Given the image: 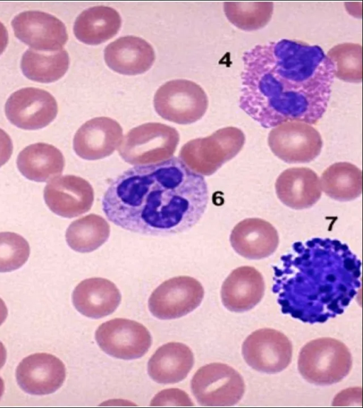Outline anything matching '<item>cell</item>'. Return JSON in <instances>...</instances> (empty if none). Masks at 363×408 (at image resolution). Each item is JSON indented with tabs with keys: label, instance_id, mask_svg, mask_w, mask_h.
<instances>
[{
	"label": "cell",
	"instance_id": "6da1fadb",
	"mask_svg": "<svg viewBox=\"0 0 363 408\" xmlns=\"http://www.w3.org/2000/svg\"><path fill=\"white\" fill-rule=\"evenodd\" d=\"M242 64L239 106L262 127L322 118L334 75L319 45L289 39L258 44L243 53Z\"/></svg>",
	"mask_w": 363,
	"mask_h": 408
},
{
	"label": "cell",
	"instance_id": "7a4b0ae2",
	"mask_svg": "<svg viewBox=\"0 0 363 408\" xmlns=\"http://www.w3.org/2000/svg\"><path fill=\"white\" fill-rule=\"evenodd\" d=\"M208 202L203 176L173 157L125 171L111 181L101 203L107 219L119 227L167 236L194 227Z\"/></svg>",
	"mask_w": 363,
	"mask_h": 408
},
{
	"label": "cell",
	"instance_id": "3957f363",
	"mask_svg": "<svg viewBox=\"0 0 363 408\" xmlns=\"http://www.w3.org/2000/svg\"><path fill=\"white\" fill-rule=\"evenodd\" d=\"M273 269V290L283 312L306 322L340 314L360 288L359 259L335 239L294 242Z\"/></svg>",
	"mask_w": 363,
	"mask_h": 408
},
{
	"label": "cell",
	"instance_id": "277c9868",
	"mask_svg": "<svg viewBox=\"0 0 363 408\" xmlns=\"http://www.w3.org/2000/svg\"><path fill=\"white\" fill-rule=\"evenodd\" d=\"M352 355L342 341L331 337L310 341L301 349L298 369L310 383L329 385L340 382L350 372Z\"/></svg>",
	"mask_w": 363,
	"mask_h": 408
},
{
	"label": "cell",
	"instance_id": "5b68a950",
	"mask_svg": "<svg viewBox=\"0 0 363 408\" xmlns=\"http://www.w3.org/2000/svg\"><path fill=\"white\" fill-rule=\"evenodd\" d=\"M245 142V136L240 128H223L209 136L187 142L180 149L179 159L196 174L211 176L234 158Z\"/></svg>",
	"mask_w": 363,
	"mask_h": 408
},
{
	"label": "cell",
	"instance_id": "8992f818",
	"mask_svg": "<svg viewBox=\"0 0 363 408\" xmlns=\"http://www.w3.org/2000/svg\"><path fill=\"white\" fill-rule=\"evenodd\" d=\"M179 141L177 129L160 123H147L125 134L118 147L121 157L133 165H148L169 159Z\"/></svg>",
	"mask_w": 363,
	"mask_h": 408
},
{
	"label": "cell",
	"instance_id": "52a82bcc",
	"mask_svg": "<svg viewBox=\"0 0 363 408\" xmlns=\"http://www.w3.org/2000/svg\"><path fill=\"white\" fill-rule=\"evenodd\" d=\"M154 107L163 119L181 125L199 120L205 114L208 100L204 90L186 79H174L162 85L154 96Z\"/></svg>",
	"mask_w": 363,
	"mask_h": 408
},
{
	"label": "cell",
	"instance_id": "ba28073f",
	"mask_svg": "<svg viewBox=\"0 0 363 408\" xmlns=\"http://www.w3.org/2000/svg\"><path fill=\"white\" fill-rule=\"evenodd\" d=\"M191 388L202 406L228 407L236 404L245 393L242 375L233 367L212 363L201 367L194 375Z\"/></svg>",
	"mask_w": 363,
	"mask_h": 408
},
{
	"label": "cell",
	"instance_id": "9c48e42d",
	"mask_svg": "<svg viewBox=\"0 0 363 408\" xmlns=\"http://www.w3.org/2000/svg\"><path fill=\"white\" fill-rule=\"evenodd\" d=\"M268 144L272 153L286 163H308L320 154L323 140L319 132L308 123L291 121L269 132Z\"/></svg>",
	"mask_w": 363,
	"mask_h": 408
},
{
	"label": "cell",
	"instance_id": "30bf717a",
	"mask_svg": "<svg viewBox=\"0 0 363 408\" xmlns=\"http://www.w3.org/2000/svg\"><path fill=\"white\" fill-rule=\"evenodd\" d=\"M204 290L194 278L181 276L161 283L150 295L148 306L152 315L160 319L184 316L201 302Z\"/></svg>",
	"mask_w": 363,
	"mask_h": 408
},
{
	"label": "cell",
	"instance_id": "8fae6325",
	"mask_svg": "<svg viewBox=\"0 0 363 408\" xmlns=\"http://www.w3.org/2000/svg\"><path fill=\"white\" fill-rule=\"evenodd\" d=\"M292 344L282 332L269 328L257 329L244 341L242 354L252 369L265 373H277L291 362Z\"/></svg>",
	"mask_w": 363,
	"mask_h": 408
},
{
	"label": "cell",
	"instance_id": "7c38bea8",
	"mask_svg": "<svg viewBox=\"0 0 363 408\" xmlns=\"http://www.w3.org/2000/svg\"><path fill=\"white\" fill-rule=\"evenodd\" d=\"M95 339L106 353L124 360L142 357L152 344L150 333L144 325L122 318L101 324L95 332Z\"/></svg>",
	"mask_w": 363,
	"mask_h": 408
},
{
	"label": "cell",
	"instance_id": "4fadbf2b",
	"mask_svg": "<svg viewBox=\"0 0 363 408\" xmlns=\"http://www.w3.org/2000/svg\"><path fill=\"white\" fill-rule=\"evenodd\" d=\"M58 108L53 96L45 90L26 87L13 92L5 104L9 120L23 130H38L54 120Z\"/></svg>",
	"mask_w": 363,
	"mask_h": 408
},
{
	"label": "cell",
	"instance_id": "5bb4252c",
	"mask_svg": "<svg viewBox=\"0 0 363 408\" xmlns=\"http://www.w3.org/2000/svg\"><path fill=\"white\" fill-rule=\"evenodd\" d=\"M15 36L38 51L54 52L63 49L68 40L65 24L57 17L39 11H26L11 22Z\"/></svg>",
	"mask_w": 363,
	"mask_h": 408
},
{
	"label": "cell",
	"instance_id": "9a60e30c",
	"mask_svg": "<svg viewBox=\"0 0 363 408\" xmlns=\"http://www.w3.org/2000/svg\"><path fill=\"white\" fill-rule=\"evenodd\" d=\"M94 199V189L84 178L65 175L57 176L44 188V200L55 214L72 218L88 212Z\"/></svg>",
	"mask_w": 363,
	"mask_h": 408
},
{
	"label": "cell",
	"instance_id": "2e32d148",
	"mask_svg": "<svg viewBox=\"0 0 363 408\" xmlns=\"http://www.w3.org/2000/svg\"><path fill=\"white\" fill-rule=\"evenodd\" d=\"M20 387L30 395H43L55 392L66 377L62 361L50 353H36L23 358L16 370Z\"/></svg>",
	"mask_w": 363,
	"mask_h": 408
},
{
	"label": "cell",
	"instance_id": "e0dca14e",
	"mask_svg": "<svg viewBox=\"0 0 363 408\" xmlns=\"http://www.w3.org/2000/svg\"><path fill=\"white\" fill-rule=\"evenodd\" d=\"M123 129L108 117H97L84 123L73 140L75 153L86 160H97L110 156L120 144Z\"/></svg>",
	"mask_w": 363,
	"mask_h": 408
},
{
	"label": "cell",
	"instance_id": "ac0fdd59",
	"mask_svg": "<svg viewBox=\"0 0 363 408\" xmlns=\"http://www.w3.org/2000/svg\"><path fill=\"white\" fill-rule=\"evenodd\" d=\"M231 246L241 256L262 259L270 256L277 249L279 239L276 228L257 217L238 222L230 235Z\"/></svg>",
	"mask_w": 363,
	"mask_h": 408
},
{
	"label": "cell",
	"instance_id": "d6986e66",
	"mask_svg": "<svg viewBox=\"0 0 363 408\" xmlns=\"http://www.w3.org/2000/svg\"><path fill=\"white\" fill-rule=\"evenodd\" d=\"M265 285L261 273L244 266L234 269L223 283L220 295L223 305L234 312L252 309L262 299Z\"/></svg>",
	"mask_w": 363,
	"mask_h": 408
},
{
	"label": "cell",
	"instance_id": "ffe728a7",
	"mask_svg": "<svg viewBox=\"0 0 363 408\" xmlns=\"http://www.w3.org/2000/svg\"><path fill=\"white\" fill-rule=\"evenodd\" d=\"M107 66L123 75H138L152 66L155 54L152 45L144 39L127 35L109 43L104 50Z\"/></svg>",
	"mask_w": 363,
	"mask_h": 408
},
{
	"label": "cell",
	"instance_id": "44dd1931",
	"mask_svg": "<svg viewBox=\"0 0 363 408\" xmlns=\"http://www.w3.org/2000/svg\"><path fill=\"white\" fill-rule=\"evenodd\" d=\"M275 190L280 201L294 210L312 207L322 194L318 175L308 167H291L282 171L277 178Z\"/></svg>",
	"mask_w": 363,
	"mask_h": 408
},
{
	"label": "cell",
	"instance_id": "7402d4cb",
	"mask_svg": "<svg viewBox=\"0 0 363 408\" xmlns=\"http://www.w3.org/2000/svg\"><path fill=\"white\" fill-rule=\"evenodd\" d=\"M121 295L116 285L103 278H91L81 281L72 293L75 308L90 318H101L113 312Z\"/></svg>",
	"mask_w": 363,
	"mask_h": 408
},
{
	"label": "cell",
	"instance_id": "603a6c76",
	"mask_svg": "<svg viewBox=\"0 0 363 408\" xmlns=\"http://www.w3.org/2000/svg\"><path fill=\"white\" fill-rule=\"evenodd\" d=\"M191 350L179 342H169L160 346L150 358L147 371L158 383H176L184 380L194 366Z\"/></svg>",
	"mask_w": 363,
	"mask_h": 408
},
{
	"label": "cell",
	"instance_id": "cb8c5ba5",
	"mask_svg": "<svg viewBox=\"0 0 363 408\" xmlns=\"http://www.w3.org/2000/svg\"><path fill=\"white\" fill-rule=\"evenodd\" d=\"M16 164L19 171L26 178L45 182L62 174L65 162L62 153L57 147L38 142L21 151Z\"/></svg>",
	"mask_w": 363,
	"mask_h": 408
},
{
	"label": "cell",
	"instance_id": "d4e9b609",
	"mask_svg": "<svg viewBox=\"0 0 363 408\" xmlns=\"http://www.w3.org/2000/svg\"><path fill=\"white\" fill-rule=\"evenodd\" d=\"M121 26V18L116 10L97 6L83 11L76 18L74 34L80 42L96 45L114 37Z\"/></svg>",
	"mask_w": 363,
	"mask_h": 408
},
{
	"label": "cell",
	"instance_id": "484cf974",
	"mask_svg": "<svg viewBox=\"0 0 363 408\" xmlns=\"http://www.w3.org/2000/svg\"><path fill=\"white\" fill-rule=\"evenodd\" d=\"M69 65V55L65 49L54 52L28 49L23 55L21 61V68L24 76L40 83L57 81L67 72Z\"/></svg>",
	"mask_w": 363,
	"mask_h": 408
},
{
	"label": "cell",
	"instance_id": "4316f807",
	"mask_svg": "<svg viewBox=\"0 0 363 408\" xmlns=\"http://www.w3.org/2000/svg\"><path fill=\"white\" fill-rule=\"evenodd\" d=\"M320 183L328 197L339 201H349L362 193V173L353 164L337 162L324 171Z\"/></svg>",
	"mask_w": 363,
	"mask_h": 408
},
{
	"label": "cell",
	"instance_id": "83f0119b",
	"mask_svg": "<svg viewBox=\"0 0 363 408\" xmlns=\"http://www.w3.org/2000/svg\"><path fill=\"white\" fill-rule=\"evenodd\" d=\"M110 225L101 216L89 214L73 221L66 231L69 246L80 253L91 252L108 239Z\"/></svg>",
	"mask_w": 363,
	"mask_h": 408
},
{
	"label": "cell",
	"instance_id": "f1b7e54d",
	"mask_svg": "<svg viewBox=\"0 0 363 408\" xmlns=\"http://www.w3.org/2000/svg\"><path fill=\"white\" fill-rule=\"evenodd\" d=\"M223 10L228 20L236 28L252 31L264 28L272 18V1H225Z\"/></svg>",
	"mask_w": 363,
	"mask_h": 408
},
{
	"label": "cell",
	"instance_id": "f546056e",
	"mask_svg": "<svg viewBox=\"0 0 363 408\" xmlns=\"http://www.w3.org/2000/svg\"><path fill=\"white\" fill-rule=\"evenodd\" d=\"M333 68V75L350 83L362 79V47L357 43L343 42L333 46L327 53Z\"/></svg>",
	"mask_w": 363,
	"mask_h": 408
},
{
	"label": "cell",
	"instance_id": "4dcf8cb0",
	"mask_svg": "<svg viewBox=\"0 0 363 408\" xmlns=\"http://www.w3.org/2000/svg\"><path fill=\"white\" fill-rule=\"evenodd\" d=\"M30 255L28 242L20 234L0 232V273L21 268Z\"/></svg>",
	"mask_w": 363,
	"mask_h": 408
},
{
	"label": "cell",
	"instance_id": "1f68e13d",
	"mask_svg": "<svg viewBox=\"0 0 363 408\" xmlns=\"http://www.w3.org/2000/svg\"><path fill=\"white\" fill-rule=\"evenodd\" d=\"M151 406H193L189 395L179 389H168L157 393L150 403Z\"/></svg>",
	"mask_w": 363,
	"mask_h": 408
},
{
	"label": "cell",
	"instance_id": "d6a6232c",
	"mask_svg": "<svg viewBox=\"0 0 363 408\" xmlns=\"http://www.w3.org/2000/svg\"><path fill=\"white\" fill-rule=\"evenodd\" d=\"M13 152V143L9 135L0 128V167L10 159Z\"/></svg>",
	"mask_w": 363,
	"mask_h": 408
},
{
	"label": "cell",
	"instance_id": "836d02e7",
	"mask_svg": "<svg viewBox=\"0 0 363 408\" xmlns=\"http://www.w3.org/2000/svg\"><path fill=\"white\" fill-rule=\"evenodd\" d=\"M9 42V35L6 28L0 22V55L6 49Z\"/></svg>",
	"mask_w": 363,
	"mask_h": 408
},
{
	"label": "cell",
	"instance_id": "e575fe53",
	"mask_svg": "<svg viewBox=\"0 0 363 408\" xmlns=\"http://www.w3.org/2000/svg\"><path fill=\"white\" fill-rule=\"evenodd\" d=\"M8 315V310L4 300L0 298V325L5 321Z\"/></svg>",
	"mask_w": 363,
	"mask_h": 408
},
{
	"label": "cell",
	"instance_id": "d590c367",
	"mask_svg": "<svg viewBox=\"0 0 363 408\" xmlns=\"http://www.w3.org/2000/svg\"><path fill=\"white\" fill-rule=\"evenodd\" d=\"M6 358V351L4 344L0 341V369L4 366Z\"/></svg>",
	"mask_w": 363,
	"mask_h": 408
},
{
	"label": "cell",
	"instance_id": "8d00e7d4",
	"mask_svg": "<svg viewBox=\"0 0 363 408\" xmlns=\"http://www.w3.org/2000/svg\"><path fill=\"white\" fill-rule=\"evenodd\" d=\"M4 382L2 378L0 377V399L4 394Z\"/></svg>",
	"mask_w": 363,
	"mask_h": 408
}]
</instances>
